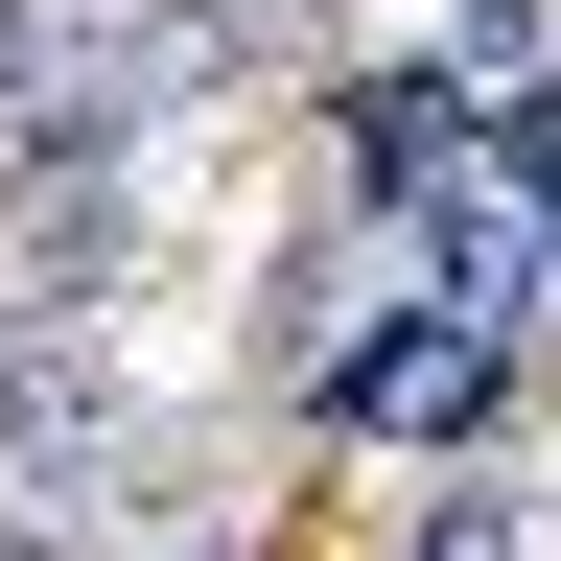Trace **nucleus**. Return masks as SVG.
Here are the masks:
<instances>
[{
  "mask_svg": "<svg viewBox=\"0 0 561 561\" xmlns=\"http://www.w3.org/2000/svg\"><path fill=\"white\" fill-rule=\"evenodd\" d=\"M398 257H421L398 305H445V328H491V351H515V328L561 305V187H538V140H515V117H468L445 164H421Z\"/></svg>",
  "mask_w": 561,
  "mask_h": 561,
  "instance_id": "obj_1",
  "label": "nucleus"
},
{
  "mask_svg": "<svg viewBox=\"0 0 561 561\" xmlns=\"http://www.w3.org/2000/svg\"><path fill=\"white\" fill-rule=\"evenodd\" d=\"M491 398H515V351L445 328V305H375V328L328 351V421H351V445H421V468H468V445H491Z\"/></svg>",
  "mask_w": 561,
  "mask_h": 561,
  "instance_id": "obj_2",
  "label": "nucleus"
},
{
  "mask_svg": "<svg viewBox=\"0 0 561 561\" xmlns=\"http://www.w3.org/2000/svg\"><path fill=\"white\" fill-rule=\"evenodd\" d=\"M398 561H538V491L515 468H445V491H421V538Z\"/></svg>",
  "mask_w": 561,
  "mask_h": 561,
  "instance_id": "obj_3",
  "label": "nucleus"
},
{
  "mask_svg": "<svg viewBox=\"0 0 561 561\" xmlns=\"http://www.w3.org/2000/svg\"><path fill=\"white\" fill-rule=\"evenodd\" d=\"M515 140H538V187H561V70H538V94H515Z\"/></svg>",
  "mask_w": 561,
  "mask_h": 561,
  "instance_id": "obj_4",
  "label": "nucleus"
}]
</instances>
